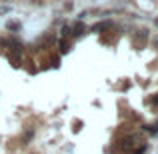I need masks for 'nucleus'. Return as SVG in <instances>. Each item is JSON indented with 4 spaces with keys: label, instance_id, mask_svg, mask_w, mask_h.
<instances>
[{
    "label": "nucleus",
    "instance_id": "nucleus-1",
    "mask_svg": "<svg viewBox=\"0 0 158 154\" xmlns=\"http://www.w3.org/2000/svg\"><path fill=\"white\" fill-rule=\"evenodd\" d=\"M134 142H138V136H126V138H122V148H132L134 146Z\"/></svg>",
    "mask_w": 158,
    "mask_h": 154
},
{
    "label": "nucleus",
    "instance_id": "nucleus-2",
    "mask_svg": "<svg viewBox=\"0 0 158 154\" xmlns=\"http://www.w3.org/2000/svg\"><path fill=\"white\" fill-rule=\"evenodd\" d=\"M6 28H8V30H10V32H18L20 28H22V24H20V22H16V20H14V22H12V20H10V22L6 24Z\"/></svg>",
    "mask_w": 158,
    "mask_h": 154
},
{
    "label": "nucleus",
    "instance_id": "nucleus-3",
    "mask_svg": "<svg viewBox=\"0 0 158 154\" xmlns=\"http://www.w3.org/2000/svg\"><path fill=\"white\" fill-rule=\"evenodd\" d=\"M82 30H84V26H82V24H78V26L74 24V36H80V34H84Z\"/></svg>",
    "mask_w": 158,
    "mask_h": 154
},
{
    "label": "nucleus",
    "instance_id": "nucleus-4",
    "mask_svg": "<svg viewBox=\"0 0 158 154\" xmlns=\"http://www.w3.org/2000/svg\"><path fill=\"white\" fill-rule=\"evenodd\" d=\"M10 12V6H0V14H8Z\"/></svg>",
    "mask_w": 158,
    "mask_h": 154
},
{
    "label": "nucleus",
    "instance_id": "nucleus-5",
    "mask_svg": "<svg viewBox=\"0 0 158 154\" xmlns=\"http://www.w3.org/2000/svg\"><path fill=\"white\" fill-rule=\"evenodd\" d=\"M152 46H154V48H156V50H158V34L154 36V38H152Z\"/></svg>",
    "mask_w": 158,
    "mask_h": 154
},
{
    "label": "nucleus",
    "instance_id": "nucleus-6",
    "mask_svg": "<svg viewBox=\"0 0 158 154\" xmlns=\"http://www.w3.org/2000/svg\"><path fill=\"white\" fill-rule=\"evenodd\" d=\"M144 150H146V146H140V148H136V150H134V154H142Z\"/></svg>",
    "mask_w": 158,
    "mask_h": 154
},
{
    "label": "nucleus",
    "instance_id": "nucleus-7",
    "mask_svg": "<svg viewBox=\"0 0 158 154\" xmlns=\"http://www.w3.org/2000/svg\"><path fill=\"white\" fill-rule=\"evenodd\" d=\"M62 34H64V36H66V34H70V26H64V30H62Z\"/></svg>",
    "mask_w": 158,
    "mask_h": 154
},
{
    "label": "nucleus",
    "instance_id": "nucleus-8",
    "mask_svg": "<svg viewBox=\"0 0 158 154\" xmlns=\"http://www.w3.org/2000/svg\"><path fill=\"white\" fill-rule=\"evenodd\" d=\"M154 104H158V94H156V96H154Z\"/></svg>",
    "mask_w": 158,
    "mask_h": 154
}]
</instances>
